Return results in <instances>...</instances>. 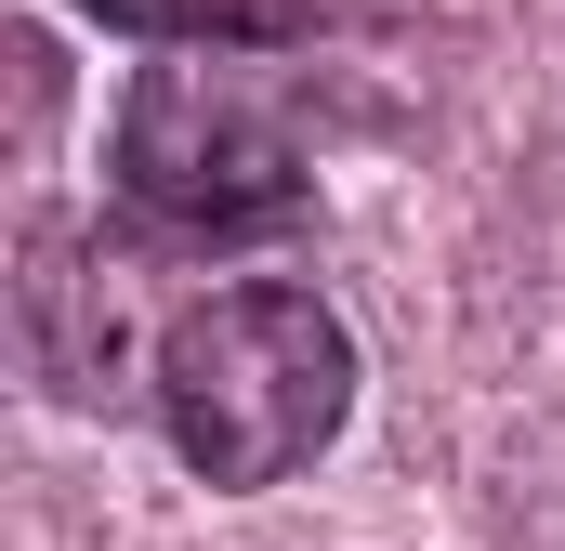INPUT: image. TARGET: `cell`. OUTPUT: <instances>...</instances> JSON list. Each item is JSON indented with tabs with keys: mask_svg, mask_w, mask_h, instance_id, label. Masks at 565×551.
Here are the masks:
<instances>
[{
	"mask_svg": "<svg viewBox=\"0 0 565 551\" xmlns=\"http://www.w3.org/2000/svg\"><path fill=\"white\" fill-rule=\"evenodd\" d=\"M145 408L198 486H289L342 420H355V328L302 276H237L184 302L145 355Z\"/></svg>",
	"mask_w": 565,
	"mask_h": 551,
	"instance_id": "cell-1",
	"label": "cell"
},
{
	"mask_svg": "<svg viewBox=\"0 0 565 551\" xmlns=\"http://www.w3.org/2000/svg\"><path fill=\"white\" fill-rule=\"evenodd\" d=\"M119 197L171 237H264L302 210V119L264 40H158L119 106Z\"/></svg>",
	"mask_w": 565,
	"mask_h": 551,
	"instance_id": "cell-2",
	"label": "cell"
},
{
	"mask_svg": "<svg viewBox=\"0 0 565 551\" xmlns=\"http://www.w3.org/2000/svg\"><path fill=\"white\" fill-rule=\"evenodd\" d=\"M26 355H40V381H53L66 408L145 395L132 381V263H119L106 237H66V224L26 237Z\"/></svg>",
	"mask_w": 565,
	"mask_h": 551,
	"instance_id": "cell-3",
	"label": "cell"
},
{
	"mask_svg": "<svg viewBox=\"0 0 565 551\" xmlns=\"http://www.w3.org/2000/svg\"><path fill=\"white\" fill-rule=\"evenodd\" d=\"M132 40H277V0H79Z\"/></svg>",
	"mask_w": 565,
	"mask_h": 551,
	"instance_id": "cell-4",
	"label": "cell"
}]
</instances>
